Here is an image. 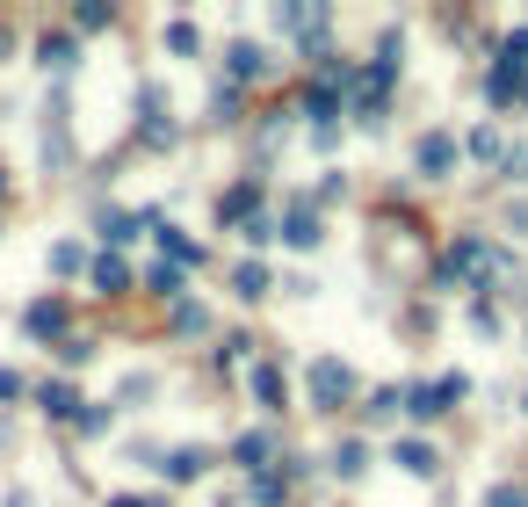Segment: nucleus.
<instances>
[{"instance_id": "nucleus-15", "label": "nucleus", "mask_w": 528, "mask_h": 507, "mask_svg": "<svg viewBox=\"0 0 528 507\" xmlns=\"http://www.w3.org/2000/svg\"><path fill=\"white\" fill-rule=\"evenodd\" d=\"M333 471H348V479H355V471H362V442H340V450H333Z\"/></svg>"}, {"instance_id": "nucleus-16", "label": "nucleus", "mask_w": 528, "mask_h": 507, "mask_svg": "<svg viewBox=\"0 0 528 507\" xmlns=\"http://www.w3.org/2000/svg\"><path fill=\"white\" fill-rule=\"evenodd\" d=\"M152 290H160V297H181V268L160 261V268H152Z\"/></svg>"}, {"instance_id": "nucleus-9", "label": "nucleus", "mask_w": 528, "mask_h": 507, "mask_svg": "<svg viewBox=\"0 0 528 507\" xmlns=\"http://www.w3.org/2000/svg\"><path fill=\"white\" fill-rule=\"evenodd\" d=\"M37 399H44V406L58 413V421H66V413L80 406V399H73V384H44V392H37Z\"/></svg>"}, {"instance_id": "nucleus-20", "label": "nucleus", "mask_w": 528, "mask_h": 507, "mask_svg": "<svg viewBox=\"0 0 528 507\" xmlns=\"http://www.w3.org/2000/svg\"><path fill=\"white\" fill-rule=\"evenodd\" d=\"M109 507H145V500H131V493H123V500H109Z\"/></svg>"}, {"instance_id": "nucleus-8", "label": "nucleus", "mask_w": 528, "mask_h": 507, "mask_svg": "<svg viewBox=\"0 0 528 507\" xmlns=\"http://www.w3.org/2000/svg\"><path fill=\"white\" fill-rule=\"evenodd\" d=\"M254 392H261V406H283V370L261 363V370H254Z\"/></svg>"}, {"instance_id": "nucleus-6", "label": "nucleus", "mask_w": 528, "mask_h": 507, "mask_svg": "<svg viewBox=\"0 0 528 507\" xmlns=\"http://www.w3.org/2000/svg\"><path fill=\"white\" fill-rule=\"evenodd\" d=\"M29 334H37V341L66 334V305H29Z\"/></svg>"}, {"instance_id": "nucleus-4", "label": "nucleus", "mask_w": 528, "mask_h": 507, "mask_svg": "<svg viewBox=\"0 0 528 507\" xmlns=\"http://www.w3.org/2000/svg\"><path fill=\"white\" fill-rule=\"evenodd\" d=\"M275 22H283L290 37H319V29H326V8H275Z\"/></svg>"}, {"instance_id": "nucleus-5", "label": "nucleus", "mask_w": 528, "mask_h": 507, "mask_svg": "<svg viewBox=\"0 0 528 507\" xmlns=\"http://www.w3.org/2000/svg\"><path fill=\"white\" fill-rule=\"evenodd\" d=\"M283 240H290V247H319V218L304 211V203H297V211L283 218Z\"/></svg>"}, {"instance_id": "nucleus-13", "label": "nucleus", "mask_w": 528, "mask_h": 507, "mask_svg": "<svg viewBox=\"0 0 528 507\" xmlns=\"http://www.w3.org/2000/svg\"><path fill=\"white\" fill-rule=\"evenodd\" d=\"M254 196H261V189H254V182H246V189H232L225 203H217V211H225V218H246V211H254Z\"/></svg>"}, {"instance_id": "nucleus-12", "label": "nucleus", "mask_w": 528, "mask_h": 507, "mask_svg": "<svg viewBox=\"0 0 528 507\" xmlns=\"http://www.w3.org/2000/svg\"><path fill=\"white\" fill-rule=\"evenodd\" d=\"M95 283H102V290H123L131 276H123V261H116V254H102V261H95Z\"/></svg>"}, {"instance_id": "nucleus-2", "label": "nucleus", "mask_w": 528, "mask_h": 507, "mask_svg": "<svg viewBox=\"0 0 528 507\" xmlns=\"http://www.w3.org/2000/svg\"><path fill=\"white\" fill-rule=\"evenodd\" d=\"M463 399V377H442V384H420V392H413V413H420V421H434V413H449Z\"/></svg>"}, {"instance_id": "nucleus-17", "label": "nucleus", "mask_w": 528, "mask_h": 507, "mask_svg": "<svg viewBox=\"0 0 528 507\" xmlns=\"http://www.w3.org/2000/svg\"><path fill=\"white\" fill-rule=\"evenodd\" d=\"M268 450H275V442H268V435H246V442H239V464H261Z\"/></svg>"}, {"instance_id": "nucleus-14", "label": "nucleus", "mask_w": 528, "mask_h": 507, "mask_svg": "<svg viewBox=\"0 0 528 507\" xmlns=\"http://www.w3.org/2000/svg\"><path fill=\"white\" fill-rule=\"evenodd\" d=\"M261 290H268V268L246 261V268H239V297H261Z\"/></svg>"}, {"instance_id": "nucleus-18", "label": "nucleus", "mask_w": 528, "mask_h": 507, "mask_svg": "<svg viewBox=\"0 0 528 507\" xmlns=\"http://www.w3.org/2000/svg\"><path fill=\"white\" fill-rule=\"evenodd\" d=\"M167 471H174V479H196V471H203V450H181Z\"/></svg>"}, {"instance_id": "nucleus-11", "label": "nucleus", "mask_w": 528, "mask_h": 507, "mask_svg": "<svg viewBox=\"0 0 528 507\" xmlns=\"http://www.w3.org/2000/svg\"><path fill=\"white\" fill-rule=\"evenodd\" d=\"M398 464H406V471H434V450H427V442H398Z\"/></svg>"}, {"instance_id": "nucleus-1", "label": "nucleus", "mask_w": 528, "mask_h": 507, "mask_svg": "<svg viewBox=\"0 0 528 507\" xmlns=\"http://www.w3.org/2000/svg\"><path fill=\"white\" fill-rule=\"evenodd\" d=\"M348 392H355V377H348V370H340V363H333V355H326V363H312V399H319V406H340V399H348Z\"/></svg>"}, {"instance_id": "nucleus-19", "label": "nucleus", "mask_w": 528, "mask_h": 507, "mask_svg": "<svg viewBox=\"0 0 528 507\" xmlns=\"http://www.w3.org/2000/svg\"><path fill=\"white\" fill-rule=\"evenodd\" d=\"M485 507H528V500H521L514 486H492V500H485Z\"/></svg>"}, {"instance_id": "nucleus-3", "label": "nucleus", "mask_w": 528, "mask_h": 507, "mask_svg": "<svg viewBox=\"0 0 528 507\" xmlns=\"http://www.w3.org/2000/svg\"><path fill=\"white\" fill-rule=\"evenodd\" d=\"M420 167H427V174H449V167H456V138H449V131H427V138H420Z\"/></svg>"}, {"instance_id": "nucleus-10", "label": "nucleus", "mask_w": 528, "mask_h": 507, "mask_svg": "<svg viewBox=\"0 0 528 507\" xmlns=\"http://www.w3.org/2000/svg\"><path fill=\"white\" fill-rule=\"evenodd\" d=\"M44 66L66 73V66H73V37H44Z\"/></svg>"}, {"instance_id": "nucleus-7", "label": "nucleus", "mask_w": 528, "mask_h": 507, "mask_svg": "<svg viewBox=\"0 0 528 507\" xmlns=\"http://www.w3.org/2000/svg\"><path fill=\"white\" fill-rule=\"evenodd\" d=\"M261 66H268V58L254 44H232V80H261Z\"/></svg>"}]
</instances>
